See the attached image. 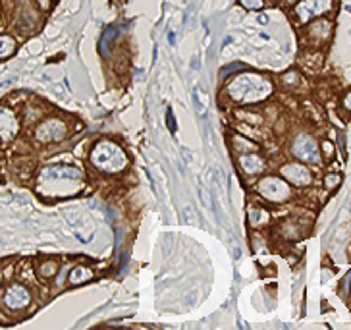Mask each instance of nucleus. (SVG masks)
Listing matches in <instances>:
<instances>
[{
    "label": "nucleus",
    "instance_id": "f257e3e1",
    "mask_svg": "<svg viewBox=\"0 0 351 330\" xmlns=\"http://www.w3.org/2000/svg\"><path fill=\"white\" fill-rule=\"evenodd\" d=\"M272 93V83L259 73H240L230 81L228 95L238 103H257Z\"/></svg>",
    "mask_w": 351,
    "mask_h": 330
},
{
    "label": "nucleus",
    "instance_id": "f03ea898",
    "mask_svg": "<svg viewBox=\"0 0 351 330\" xmlns=\"http://www.w3.org/2000/svg\"><path fill=\"white\" fill-rule=\"evenodd\" d=\"M70 193H75V189L81 185V172L72 166H47L39 174V187L43 193L66 195L64 187Z\"/></svg>",
    "mask_w": 351,
    "mask_h": 330
},
{
    "label": "nucleus",
    "instance_id": "7ed1b4c3",
    "mask_svg": "<svg viewBox=\"0 0 351 330\" xmlns=\"http://www.w3.org/2000/svg\"><path fill=\"white\" fill-rule=\"evenodd\" d=\"M91 164L106 174H118L128 166L126 153L112 141H99L91 151Z\"/></svg>",
    "mask_w": 351,
    "mask_h": 330
},
{
    "label": "nucleus",
    "instance_id": "20e7f679",
    "mask_svg": "<svg viewBox=\"0 0 351 330\" xmlns=\"http://www.w3.org/2000/svg\"><path fill=\"white\" fill-rule=\"evenodd\" d=\"M257 189H259V193L263 195V197H266L268 201H274V203L286 201L287 197H289V187L280 178H272V176L263 178L257 184Z\"/></svg>",
    "mask_w": 351,
    "mask_h": 330
},
{
    "label": "nucleus",
    "instance_id": "39448f33",
    "mask_svg": "<svg viewBox=\"0 0 351 330\" xmlns=\"http://www.w3.org/2000/svg\"><path fill=\"white\" fill-rule=\"evenodd\" d=\"M66 135V124L60 118H50L45 120L39 128L35 129V137L41 143H52V141H60Z\"/></svg>",
    "mask_w": 351,
    "mask_h": 330
},
{
    "label": "nucleus",
    "instance_id": "423d86ee",
    "mask_svg": "<svg viewBox=\"0 0 351 330\" xmlns=\"http://www.w3.org/2000/svg\"><path fill=\"white\" fill-rule=\"evenodd\" d=\"M294 154H296L299 161H307V162H319L320 161V153H319V145L313 137L301 135L296 137L294 141Z\"/></svg>",
    "mask_w": 351,
    "mask_h": 330
},
{
    "label": "nucleus",
    "instance_id": "0eeeda50",
    "mask_svg": "<svg viewBox=\"0 0 351 330\" xmlns=\"http://www.w3.org/2000/svg\"><path fill=\"white\" fill-rule=\"evenodd\" d=\"M330 6H332V0H301L296 6V14L299 17V22L307 24L313 17L328 12Z\"/></svg>",
    "mask_w": 351,
    "mask_h": 330
},
{
    "label": "nucleus",
    "instance_id": "6e6552de",
    "mask_svg": "<svg viewBox=\"0 0 351 330\" xmlns=\"http://www.w3.org/2000/svg\"><path fill=\"white\" fill-rule=\"evenodd\" d=\"M29 292L25 290L24 286H10L8 290L4 292V296H2V301H4V305L8 307L10 311H20V309H24V307L29 305Z\"/></svg>",
    "mask_w": 351,
    "mask_h": 330
},
{
    "label": "nucleus",
    "instance_id": "1a4fd4ad",
    "mask_svg": "<svg viewBox=\"0 0 351 330\" xmlns=\"http://www.w3.org/2000/svg\"><path fill=\"white\" fill-rule=\"evenodd\" d=\"M17 118L10 108H0V141H10L17 133Z\"/></svg>",
    "mask_w": 351,
    "mask_h": 330
},
{
    "label": "nucleus",
    "instance_id": "9d476101",
    "mask_svg": "<svg viewBox=\"0 0 351 330\" xmlns=\"http://www.w3.org/2000/svg\"><path fill=\"white\" fill-rule=\"evenodd\" d=\"M282 176H286L296 185H307L311 182V172L305 168L303 164H286L282 168Z\"/></svg>",
    "mask_w": 351,
    "mask_h": 330
},
{
    "label": "nucleus",
    "instance_id": "9b49d317",
    "mask_svg": "<svg viewBox=\"0 0 351 330\" xmlns=\"http://www.w3.org/2000/svg\"><path fill=\"white\" fill-rule=\"evenodd\" d=\"M240 166L241 170L249 174V176H257V174H263L266 164L259 154H240Z\"/></svg>",
    "mask_w": 351,
    "mask_h": 330
},
{
    "label": "nucleus",
    "instance_id": "f8f14e48",
    "mask_svg": "<svg viewBox=\"0 0 351 330\" xmlns=\"http://www.w3.org/2000/svg\"><path fill=\"white\" fill-rule=\"evenodd\" d=\"M208 180H210V185H212V189H215L218 195H226V176H224L222 168H218V166H212V168L208 170Z\"/></svg>",
    "mask_w": 351,
    "mask_h": 330
},
{
    "label": "nucleus",
    "instance_id": "ddd939ff",
    "mask_svg": "<svg viewBox=\"0 0 351 330\" xmlns=\"http://www.w3.org/2000/svg\"><path fill=\"white\" fill-rule=\"evenodd\" d=\"M93 276H95L93 270H89L87 266H75L72 273H70V276H68V282H70L72 286H80L83 282L91 280Z\"/></svg>",
    "mask_w": 351,
    "mask_h": 330
},
{
    "label": "nucleus",
    "instance_id": "4468645a",
    "mask_svg": "<svg viewBox=\"0 0 351 330\" xmlns=\"http://www.w3.org/2000/svg\"><path fill=\"white\" fill-rule=\"evenodd\" d=\"M16 50V41L12 39V37H0V58H6L10 56L12 52Z\"/></svg>",
    "mask_w": 351,
    "mask_h": 330
},
{
    "label": "nucleus",
    "instance_id": "2eb2a0df",
    "mask_svg": "<svg viewBox=\"0 0 351 330\" xmlns=\"http://www.w3.org/2000/svg\"><path fill=\"white\" fill-rule=\"evenodd\" d=\"M193 105H195V112L199 114L201 118H205V114H207V105H205V99L201 95V91L195 87L193 91Z\"/></svg>",
    "mask_w": 351,
    "mask_h": 330
},
{
    "label": "nucleus",
    "instance_id": "dca6fc26",
    "mask_svg": "<svg viewBox=\"0 0 351 330\" xmlns=\"http://www.w3.org/2000/svg\"><path fill=\"white\" fill-rule=\"evenodd\" d=\"M56 270H58V263L56 261H45V263H41L39 265V274L43 278H50V276H54Z\"/></svg>",
    "mask_w": 351,
    "mask_h": 330
},
{
    "label": "nucleus",
    "instance_id": "f3484780",
    "mask_svg": "<svg viewBox=\"0 0 351 330\" xmlns=\"http://www.w3.org/2000/svg\"><path fill=\"white\" fill-rule=\"evenodd\" d=\"M226 243H228V247H230L231 251V257L236 259H241V247H240V243H238V238L233 236L231 232H228V238H226Z\"/></svg>",
    "mask_w": 351,
    "mask_h": 330
},
{
    "label": "nucleus",
    "instance_id": "a211bd4d",
    "mask_svg": "<svg viewBox=\"0 0 351 330\" xmlns=\"http://www.w3.org/2000/svg\"><path fill=\"white\" fill-rule=\"evenodd\" d=\"M114 35H116V29L114 27H108L106 33L103 35V41H101V52H103L104 56L108 54V50H110V43L114 39Z\"/></svg>",
    "mask_w": 351,
    "mask_h": 330
},
{
    "label": "nucleus",
    "instance_id": "6ab92c4d",
    "mask_svg": "<svg viewBox=\"0 0 351 330\" xmlns=\"http://www.w3.org/2000/svg\"><path fill=\"white\" fill-rule=\"evenodd\" d=\"M182 220H184V224H197L199 217H197V212H195V209H193L191 205H185L184 207V210H182Z\"/></svg>",
    "mask_w": 351,
    "mask_h": 330
},
{
    "label": "nucleus",
    "instance_id": "aec40b11",
    "mask_svg": "<svg viewBox=\"0 0 351 330\" xmlns=\"http://www.w3.org/2000/svg\"><path fill=\"white\" fill-rule=\"evenodd\" d=\"M199 197L207 209H212V195H208V191L203 187V185H199Z\"/></svg>",
    "mask_w": 351,
    "mask_h": 330
},
{
    "label": "nucleus",
    "instance_id": "412c9836",
    "mask_svg": "<svg viewBox=\"0 0 351 330\" xmlns=\"http://www.w3.org/2000/svg\"><path fill=\"white\" fill-rule=\"evenodd\" d=\"M240 4L247 10H261L263 8V0H240Z\"/></svg>",
    "mask_w": 351,
    "mask_h": 330
},
{
    "label": "nucleus",
    "instance_id": "4be33fe9",
    "mask_svg": "<svg viewBox=\"0 0 351 330\" xmlns=\"http://www.w3.org/2000/svg\"><path fill=\"white\" fill-rule=\"evenodd\" d=\"M233 143H236V147H238V149H255V145H253V143H251V141H247V139H241V137H236V139H233Z\"/></svg>",
    "mask_w": 351,
    "mask_h": 330
},
{
    "label": "nucleus",
    "instance_id": "5701e85b",
    "mask_svg": "<svg viewBox=\"0 0 351 330\" xmlns=\"http://www.w3.org/2000/svg\"><path fill=\"white\" fill-rule=\"evenodd\" d=\"M166 124H168V129L176 133V120H174V112H172V108H168L166 112Z\"/></svg>",
    "mask_w": 351,
    "mask_h": 330
},
{
    "label": "nucleus",
    "instance_id": "b1692460",
    "mask_svg": "<svg viewBox=\"0 0 351 330\" xmlns=\"http://www.w3.org/2000/svg\"><path fill=\"white\" fill-rule=\"evenodd\" d=\"M243 66H240V64H231V66H228V68H224L222 72H220V77H228L231 72H238V70H241Z\"/></svg>",
    "mask_w": 351,
    "mask_h": 330
},
{
    "label": "nucleus",
    "instance_id": "393cba45",
    "mask_svg": "<svg viewBox=\"0 0 351 330\" xmlns=\"http://www.w3.org/2000/svg\"><path fill=\"white\" fill-rule=\"evenodd\" d=\"M180 153H182V157H184V161L189 164V162H193V159H195V154L189 151V149H185V147H180Z\"/></svg>",
    "mask_w": 351,
    "mask_h": 330
},
{
    "label": "nucleus",
    "instance_id": "a878e982",
    "mask_svg": "<svg viewBox=\"0 0 351 330\" xmlns=\"http://www.w3.org/2000/svg\"><path fill=\"white\" fill-rule=\"evenodd\" d=\"M197 303V292H191V294H187V305L193 307Z\"/></svg>",
    "mask_w": 351,
    "mask_h": 330
},
{
    "label": "nucleus",
    "instance_id": "bb28decb",
    "mask_svg": "<svg viewBox=\"0 0 351 330\" xmlns=\"http://www.w3.org/2000/svg\"><path fill=\"white\" fill-rule=\"evenodd\" d=\"M257 22H259L261 25H266V24H268V16H264V14H261V16L257 17Z\"/></svg>",
    "mask_w": 351,
    "mask_h": 330
},
{
    "label": "nucleus",
    "instance_id": "cd10ccee",
    "mask_svg": "<svg viewBox=\"0 0 351 330\" xmlns=\"http://www.w3.org/2000/svg\"><path fill=\"white\" fill-rule=\"evenodd\" d=\"M168 41H170V45H174V43H176V35H174V31L168 33Z\"/></svg>",
    "mask_w": 351,
    "mask_h": 330
},
{
    "label": "nucleus",
    "instance_id": "c85d7f7f",
    "mask_svg": "<svg viewBox=\"0 0 351 330\" xmlns=\"http://www.w3.org/2000/svg\"><path fill=\"white\" fill-rule=\"evenodd\" d=\"M345 108H349V110H351V93L347 95V97H345Z\"/></svg>",
    "mask_w": 351,
    "mask_h": 330
},
{
    "label": "nucleus",
    "instance_id": "c756f323",
    "mask_svg": "<svg viewBox=\"0 0 351 330\" xmlns=\"http://www.w3.org/2000/svg\"><path fill=\"white\" fill-rule=\"evenodd\" d=\"M6 322H8V321H6L4 317H0V324H6Z\"/></svg>",
    "mask_w": 351,
    "mask_h": 330
}]
</instances>
